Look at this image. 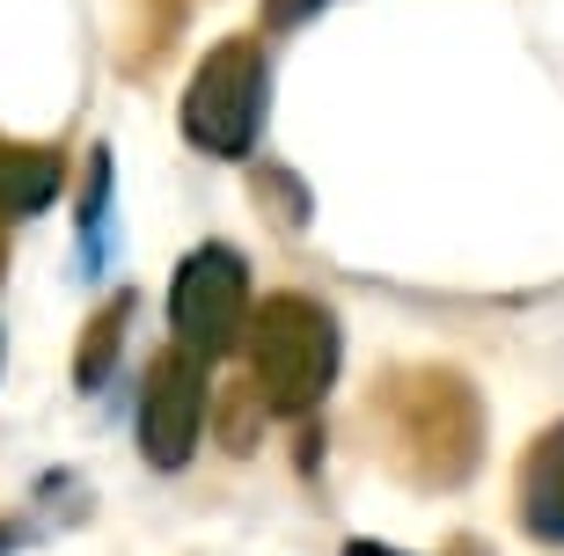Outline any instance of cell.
<instances>
[{
	"mask_svg": "<svg viewBox=\"0 0 564 556\" xmlns=\"http://www.w3.org/2000/svg\"><path fill=\"white\" fill-rule=\"evenodd\" d=\"M250 367H257V395L272 411L301 417L315 411L337 381V323L330 308H315L308 293H279L250 315Z\"/></svg>",
	"mask_w": 564,
	"mask_h": 556,
	"instance_id": "cell-1",
	"label": "cell"
},
{
	"mask_svg": "<svg viewBox=\"0 0 564 556\" xmlns=\"http://www.w3.org/2000/svg\"><path fill=\"white\" fill-rule=\"evenodd\" d=\"M308 8H315V0H264V15H272V22H301Z\"/></svg>",
	"mask_w": 564,
	"mask_h": 556,
	"instance_id": "cell-7",
	"label": "cell"
},
{
	"mask_svg": "<svg viewBox=\"0 0 564 556\" xmlns=\"http://www.w3.org/2000/svg\"><path fill=\"white\" fill-rule=\"evenodd\" d=\"M264 88H272V74H264V52H257L250 37L206 52V66L191 74V96H184L191 146L242 162L257 146V124H264Z\"/></svg>",
	"mask_w": 564,
	"mask_h": 556,
	"instance_id": "cell-2",
	"label": "cell"
},
{
	"mask_svg": "<svg viewBox=\"0 0 564 556\" xmlns=\"http://www.w3.org/2000/svg\"><path fill=\"white\" fill-rule=\"evenodd\" d=\"M206 425V359L198 351H162L147 367V395H140V447L154 469H184Z\"/></svg>",
	"mask_w": 564,
	"mask_h": 556,
	"instance_id": "cell-4",
	"label": "cell"
},
{
	"mask_svg": "<svg viewBox=\"0 0 564 556\" xmlns=\"http://www.w3.org/2000/svg\"><path fill=\"white\" fill-rule=\"evenodd\" d=\"M345 556H403V549H381V542H352Z\"/></svg>",
	"mask_w": 564,
	"mask_h": 556,
	"instance_id": "cell-8",
	"label": "cell"
},
{
	"mask_svg": "<svg viewBox=\"0 0 564 556\" xmlns=\"http://www.w3.org/2000/svg\"><path fill=\"white\" fill-rule=\"evenodd\" d=\"M521 520L543 542H564V425L543 433L535 454H528V469H521Z\"/></svg>",
	"mask_w": 564,
	"mask_h": 556,
	"instance_id": "cell-5",
	"label": "cell"
},
{
	"mask_svg": "<svg viewBox=\"0 0 564 556\" xmlns=\"http://www.w3.org/2000/svg\"><path fill=\"white\" fill-rule=\"evenodd\" d=\"M59 190V154H0V212H44Z\"/></svg>",
	"mask_w": 564,
	"mask_h": 556,
	"instance_id": "cell-6",
	"label": "cell"
},
{
	"mask_svg": "<svg viewBox=\"0 0 564 556\" xmlns=\"http://www.w3.org/2000/svg\"><path fill=\"white\" fill-rule=\"evenodd\" d=\"M169 323H176V345L198 351V359L235 351V337L250 323V264L228 242L191 249L176 286H169Z\"/></svg>",
	"mask_w": 564,
	"mask_h": 556,
	"instance_id": "cell-3",
	"label": "cell"
},
{
	"mask_svg": "<svg viewBox=\"0 0 564 556\" xmlns=\"http://www.w3.org/2000/svg\"><path fill=\"white\" fill-rule=\"evenodd\" d=\"M0 556H8V535H0Z\"/></svg>",
	"mask_w": 564,
	"mask_h": 556,
	"instance_id": "cell-9",
	"label": "cell"
}]
</instances>
